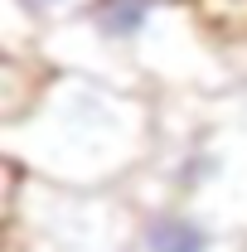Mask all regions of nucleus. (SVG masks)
I'll use <instances>...</instances> for the list:
<instances>
[{"instance_id": "f257e3e1", "label": "nucleus", "mask_w": 247, "mask_h": 252, "mask_svg": "<svg viewBox=\"0 0 247 252\" xmlns=\"http://www.w3.org/2000/svg\"><path fill=\"white\" fill-rule=\"evenodd\" d=\"M151 151V102L141 88H117L88 73H59L25 117L5 122V156L63 189L122 180Z\"/></svg>"}, {"instance_id": "7ed1b4c3", "label": "nucleus", "mask_w": 247, "mask_h": 252, "mask_svg": "<svg viewBox=\"0 0 247 252\" xmlns=\"http://www.w3.org/2000/svg\"><path fill=\"white\" fill-rule=\"evenodd\" d=\"M88 5L93 0H0V10H5V54H39V39L54 25L83 15Z\"/></svg>"}, {"instance_id": "f03ea898", "label": "nucleus", "mask_w": 247, "mask_h": 252, "mask_svg": "<svg viewBox=\"0 0 247 252\" xmlns=\"http://www.w3.org/2000/svg\"><path fill=\"white\" fill-rule=\"evenodd\" d=\"M136 252H233V238L194 204H160L136 228Z\"/></svg>"}]
</instances>
